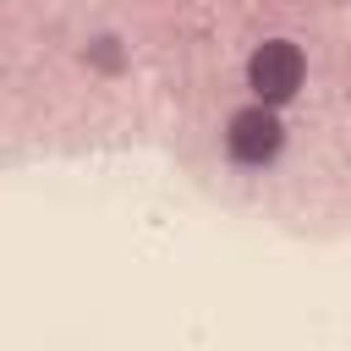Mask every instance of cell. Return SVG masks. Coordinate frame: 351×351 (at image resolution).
<instances>
[{"label":"cell","mask_w":351,"mask_h":351,"mask_svg":"<svg viewBox=\"0 0 351 351\" xmlns=\"http://www.w3.org/2000/svg\"><path fill=\"white\" fill-rule=\"evenodd\" d=\"M302 49L291 38H269L252 60H247V82L258 93V104H285L296 88H302Z\"/></svg>","instance_id":"2"},{"label":"cell","mask_w":351,"mask_h":351,"mask_svg":"<svg viewBox=\"0 0 351 351\" xmlns=\"http://www.w3.org/2000/svg\"><path fill=\"white\" fill-rule=\"evenodd\" d=\"M285 148V126L274 115V104H252V110H236L230 115V132H225V154L247 170H263L274 165Z\"/></svg>","instance_id":"1"}]
</instances>
